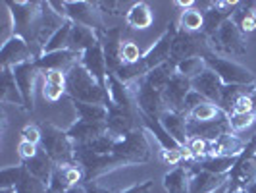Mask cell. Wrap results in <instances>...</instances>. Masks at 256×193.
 Returning a JSON list of instances; mask_svg holds the SVG:
<instances>
[{
	"label": "cell",
	"instance_id": "obj_9",
	"mask_svg": "<svg viewBox=\"0 0 256 193\" xmlns=\"http://www.w3.org/2000/svg\"><path fill=\"white\" fill-rule=\"evenodd\" d=\"M191 85L194 87L192 91L200 93L206 101H218V103L222 101V91H224V87L220 85V77L214 72L206 70L204 74H200L196 79H192Z\"/></svg>",
	"mask_w": 256,
	"mask_h": 193
},
{
	"label": "cell",
	"instance_id": "obj_2",
	"mask_svg": "<svg viewBox=\"0 0 256 193\" xmlns=\"http://www.w3.org/2000/svg\"><path fill=\"white\" fill-rule=\"evenodd\" d=\"M42 147H44V153L50 156L52 162L68 164L74 156V147H72L70 135L60 131L58 128H54V126H44Z\"/></svg>",
	"mask_w": 256,
	"mask_h": 193
},
{
	"label": "cell",
	"instance_id": "obj_6",
	"mask_svg": "<svg viewBox=\"0 0 256 193\" xmlns=\"http://www.w3.org/2000/svg\"><path fill=\"white\" fill-rule=\"evenodd\" d=\"M162 126L170 133V137L178 143L180 147H185V143L189 139V131H187V116H183L181 112H174V110H166L164 114L160 116Z\"/></svg>",
	"mask_w": 256,
	"mask_h": 193
},
{
	"label": "cell",
	"instance_id": "obj_40",
	"mask_svg": "<svg viewBox=\"0 0 256 193\" xmlns=\"http://www.w3.org/2000/svg\"><path fill=\"white\" fill-rule=\"evenodd\" d=\"M244 191H246V193H256V181H252V183H250V185H248Z\"/></svg>",
	"mask_w": 256,
	"mask_h": 193
},
{
	"label": "cell",
	"instance_id": "obj_15",
	"mask_svg": "<svg viewBox=\"0 0 256 193\" xmlns=\"http://www.w3.org/2000/svg\"><path fill=\"white\" fill-rule=\"evenodd\" d=\"M26 168H27V172H29V174H33L35 178H38V180L44 181V183H48L50 178H52V174H54L52 160L46 153H38L35 158L27 160Z\"/></svg>",
	"mask_w": 256,
	"mask_h": 193
},
{
	"label": "cell",
	"instance_id": "obj_19",
	"mask_svg": "<svg viewBox=\"0 0 256 193\" xmlns=\"http://www.w3.org/2000/svg\"><path fill=\"white\" fill-rule=\"evenodd\" d=\"M128 24L135 29H146V27L152 24V14H150V8L146 4H133L131 10L128 12Z\"/></svg>",
	"mask_w": 256,
	"mask_h": 193
},
{
	"label": "cell",
	"instance_id": "obj_38",
	"mask_svg": "<svg viewBox=\"0 0 256 193\" xmlns=\"http://www.w3.org/2000/svg\"><path fill=\"white\" fill-rule=\"evenodd\" d=\"M150 187H152V181H146V183H142V185H133V187H129L128 191H124V193H148Z\"/></svg>",
	"mask_w": 256,
	"mask_h": 193
},
{
	"label": "cell",
	"instance_id": "obj_16",
	"mask_svg": "<svg viewBox=\"0 0 256 193\" xmlns=\"http://www.w3.org/2000/svg\"><path fill=\"white\" fill-rule=\"evenodd\" d=\"M96 45V39L92 35V29L85 26H74L72 27V35H70V51H89L90 47Z\"/></svg>",
	"mask_w": 256,
	"mask_h": 193
},
{
	"label": "cell",
	"instance_id": "obj_1",
	"mask_svg": "<svg viewBox=\"0 0 256 193\" xmlns=\"http://www.w3.org/2000/svg\"><path fill=\"white\" fill-rule=\"evenodd\" d=\"M68 87L77 103L102 104L108 97L100 87V83L81 66H72V70L68 74Z\"/></svg>",
	"mask_w": 256,
	"mask_h": 193
},
{
	"label": "cell",
	"instance_id": "obj_26",
	"mask_svg": "<svg viewBox=\"0 0 256 193\" xmlns=\"http://www.w3.org/2000/svg\"><path fill=\"white\" fill-rule=\"evenodd\" d=\"M235 164V158L233 156H208L206 160H202V168L206 172H212V174H224L226 170H230Z\"/></svg>",
	"mask_w": 256,
	"mask_h": 193
},
{
	"label": "cell",
	"instance_id": "obj_13",
	"mask_svg": "<svg viewBox=\"0 0 256 193\" xmlns=\"http://www.w3.org/2000/svg\"><path fill=\"white\" fill-rule=\"evenodd\" d=\"M85 70L89 72L90 76L94 77L98 83L104 81V64H106V58L102 54V49L98 45L90 47L89 51H85Z\"/></svg>",
	"mask_w": 256,
	"mask_h": 193
},
{
	"label": "cell",
	"instance_id": "obj_7",
	"mask_svg": "<svg viewBox=\"0 0 256 193\" xmlns=\"http://www.w3.org/2000/svg\"><path fill=\"white\" fill-rule=\"evenodd\" d=\"M29 54H31L29 45H27L22 37H16V35H14V37L2 47V66H4V68L14 66V68H16V66H20V64H26Z\"/></svg>",
	"mask_w": 256,
	"mask_h": 193
},
{
	"label": "cell",
	"instance_id": "obj_31",
	"mask_svg": "<svg viewBox=\"0 0 256 193\" xmlns=\"http://www.w3.org/2000/svg\"><path fill=\"white\" fill-rule=\"evenodd\" d=\"M189 151H191L194 156H202V154H208V143L200 137H191L189 141Z\"/></svg>",
	"mask_w": 256,
	"mask_h": 193
},
{
	"label": "cell",
	"instance_id": "obj_30",
	"mask_svg": "<svg viewBox=\"0 0 256 193\" xmlns=\"http://www.w3.org/2000/svg\"><path fill=\"white\" fill-rule=\"evenodd\" d=\"M66 87H62V85H54V83H46L44 81V87H42V93H44V97L48 99V101H58L62 95H64Z\"/></svg>",
	"mask_w": 256,
	"mask_h": 193
},
{
	"label": "cell",
	"instance_id": "obj_24",
	"mask_svg": "<svg viewBox=\"0 0 256 193\" xmlns=\"http://www.w3.org/2000/svg\"><path fill=\"white\" fill-rule=\"evenodd\" d=\"M16 191L18 193H48V187H46L44 181H40L38 178H35L33 174H29L26 168L24 178L16 185Z\"/></svg>",
	"mask_w": 256,
	"mask_h": 193
},
{
	"label": "cell",
	"instance_id": "obj_34",
	"mask_svg": "<svg viewBox=\"0 0 256 193\" xmlns=\"http://www.w3.org/2000/svg\"><path fill=\"white\" fill-rule=\"evenodd\" d=\"M239 29L243 31V33H250V31H254L256 29V18L252 16L250 12H246L241 18V22H239Z\"/></svg>",
	"mask_w": 256,
	"mask_h": 193
},
{
	"label": "cell",
	"instance_id": "obj_18",
	"mask_svg": "<svg viewBox=\"0 0 256 193\" xmlns=\"http://www.w3.org/2000/svg\"><path fill=\"white\" fill-rule=\"evenodd\" d=\"M176 76L174 74V66L166 62V64L158 66V68H154L150 70L148 74H146V83L156 91H164L166 89V85L170 83V79Z\"/></svg>",
	"mask_w": 256,
	"mask_h": 193
},
{
	"label": "cell",
	"instance_id": "obj_27",
	"mask_svg": "<svg viewBox=\"0 0 256 193\" xmlns=\"http://www.w3.org/2000/svg\"><path fill=\"white\" fill-rule=\"evenodd\" d=\"M142 58H141V49L139 45H135L133 41H128L122 45V62L126 64H139Z\"/></svg>",
	"mask_w": 256,
	"mask_h": 193
},
{
	"label": "cell",
	"instance_id": "obj_14",
	"mask_svg": "<svg viewBox=\"0 0 256 193\" xmlns=\"http://www.w3.org/2000/svg\"><path fill=\"white\" fill-rule=\"evenodd\" d=\"M164 187L170 193H189L191 191V172L187 168H176L164 178Z\"/></svg>",
	"mask_w": 256,
	"mask_h": 193
},
{
	"label": "cell",
	"instance_id": "obj_33",
	"mask_svg": "<svg viewBox=\"0 0 256 193\" xmlns=\"http://www.w3.org/2000/svg\"><path fill=\"white\" fill-rule=\"evenodd\" d=\"M18 153L22 154L24 158H27V160H31V158H35L37 156V145H33V143L29 141H20V145H18Z\"/></svg>",
	"mask_w": 256,
	"mask_h": 193
},
{
	"label": "cell",
	"instance_id": "obj_41",
	"mask_svg": "<svg viewBox=\"0 0 256 193\" xmlns=\"http://www.w3.org/2000/svg\"><path fill=\"white\" fill-rule=\"evenodd\" d=\"M226 187H228V185H224V187H220L218 191H214V193H226Z\"/></svg>",
	"mask_w": 256,
	"mask_h": 193
},
{
	"label": "cell",
	"instance_id": "obj_37",
	"mask_svg": "<svg viewBox=\"0 0 256 193\" xmlns=\"http://www.w3.org/2000/svg\"><path fill=\"white\" fill-rule=\"evenodd\" d=\"M64 174H66V180H68V183H70V185H76L77 181L83 178L81 170H79L77 166H68V168H64Z\"/></svg>",
	"mask_w": 256,
	"mask_h": 193
},
{
	"label": "cell",
	"instance_id": "obj_3",
	"mask_svg": "<svg viewBox=\"0 0 256 193\" xmlns=\"http://www.w3.org/2000/svg\"><path fill=\"white\" fill-rule=\"evenodd\" d=\"M191 79L183 77L181 74H176V76L170 79V83L166 85V89L162 91L164 93V101L170 106V110L174 112H181L185 108V99L187 95L191 93Z\"/></svg>",
	"mask_w": 256,
	"mask_h": 193
},
{
	"label": "cell",
	"instance_id": "obj_17",
	"mask_svg": "<svg viewBox=\"0 0 256 193\" xmlns=\"http://www.w3.org/2000/svg\"><path fill=\"white\" fill-rule=\"evenodd\" d=\"M74 56H76L74 51L50 52V54H44L42 58H38L37 62H35V66H37V68H46V72H48V70H60V72H62V68H66L68 64H72Z\"/></svg>",
	"mask_w": 256,
	"mask_h": 193
},
{
	"label": "cell",
	"instance_id": "obj_5",
	"mask_svg": "<svg viewBox=\"0 0 256 193\" xmlns=\"http://www.w3.org/2000/svg\"><path fill=\"white\" fill-rule=\"evenodd\" d=\"M206 64L210 66L214 70V74L226 81V83H250L252 81V76L248 70H244L241 66L237 64H231L228 60H214V58H208Z\"/></svg>",
	"mask_w": 256,
	"mask_h": 193
},
{
	"label": "cell",
	"instance_id": "obj_20",
	"mask_svg": "<svg viewBox=\"0 0 256 193\" xmlns=\"http://www.w3.org/2000/svg\"><path fill=\"white\" fill-rule=\"evenodd\" d=\"M122 45L120 43V31H108V37H106V52H104V58H106V64L118 68L122 62Z\"/></svg>",
	"mask_w": 256,
	"mask_h": 193
},
{
	"label": "cell",
	"instance_id": "obj_29",
	"mask_svg": "<svg viewBox=\"0 0 256 193\" xmlns=\"http://www.w3.org/2000/svg\"><path fill=\"white\" fill-rule=\"evenodd\" d=\"M254 99L248 95H241L233 104V114H250L254 108Z\"/></svg>",
	"mask_w": 256,
	"mask_h": 193
},
{
	"label": "cell",
	"instance_id": "obj_39",
	"mask_svg": "<svg viewBox=\"0 0 256 193\" xmlns=\"http://www.w3.org/2000/svg\"><path fill=\"white\" fill-rule=\"evenodd\" d=\"M87 193H108L106 189H100V187H89Z\"/></svg>",
	"mask_w": 256,
	"mask_h": 193
},
{
	"label": "cell",
	"instance_id": "obj_8",
	"mask_svg": "<svg viewBox=\"0 0 256 193\" xmlns=\"http://www.w3.org/2000/svg\"><path fill=\"white\" fill-rule=\"evenodd\" d=\"M35 74H37V66L26 62V64H20L14 68V77H16V83L22 91V97H24V103L27 106L33 104V83H35Z\"/></svg>",
	"mask_w": 256,
	"mask_h": 193
},
{
	"label": "cell",
	"instance_id": "obj_42",
	"mask_svg": "<svg viewBox=\"0 0 256 193\" xmlns=\"http://www.w3.org/2000/svg\"><path fill=\"white\" fill-rule=\"evenodd\" d=\"M66 193H83L81 189H70V191H66Z\"/></svg>",
	"mask_w": 256,
	"mask_h": 193
},
{
	"label": "cell",
	"instance_id": "obj_28",
	"mask_svg": "<svg viewBox=\"0 0 256 193\" xmlns=\"http://www.w3.org/2000/svg\"><path fill=\"white\" fill-rule=\"evenodd\" d=\"M256 120V116L250 112V114H233L230 116V126L231 131H243L248 126H252Z\"/></svg>",
	"mask_w": 256,
	"mask_h": 193
},
{
	"label": "cell",
	"instance_id": "obj_10",
	"mask_svg": "<svg viewBox=\"0 0 256 193\" xmlns=\"http://www.w3.org/2000/svg\"><path fill=\"white\" fill-rule=\"evenodd\" d=\"M220 39V47L226 49L230 52H243L244 45H243V37H241V29L239 26H235L231 20H228L224 26L220 27V31L216 33ZM214 35V37H216Z\"/></svg>",
	"mask_w": 256,
	"mask_h": 193
},
{
	"label": "cell",
	"instance_id": "obj_11",
	"mask_svg": "<svg viewBox=\"0 0 256 193\" xmlns=\"http://www.w3.org/2000/svg\"><path fill=\"white\" fill-rule=\"evenodd\" d=\"M66 10L74 16L79 26L92 27L98 26V12H94V6L89 2H64Z\"/></svg>",
	"mask_w": 256,
	"mask_h": 193
},
{
	"label": "cell",
	"instance_id": "obj_23",
	"mask_svg": "<svg viewBox=\"0 0 256 193\" xmlns=\"http://www.w3.org/2000/svg\"><path fill=\"white\" fill-rule=\"evenodd\" d=\"M72 24H64V26L58 29V33L48 41V45L44 47V52L50 54V52L62 51L64 47H70V35H72ZM66 51V49H64Z\"/></svg>",
	"mask_w": 256,
	"mask_h": 193
},
{
	"label": "cell",
	"instance_id": "obj_21",
	"mask_svg": "<svg viewBox=\"0 0 256 193\" xmlns=\"http://www.w3.org/2000/svg\"><path fill=\"white\" fill-rule=\"evenodd\" d=\"M178 68V74H181L187 79H196L200 74H204L206 70V62L200 58V56H194V58H187V60H181L180 64L176 66Z\"/></svg>",
	"mask_w": 256,
	"mask_h": 193
},
{
	"label": "cell",
	"instance_id": "obj_36",
	"mask_svg": "<svg viewBox=\"0 0 256 193\" xmlns=\"http://www.w3.org/2000/svg\"><path fill=\"white\" fill-rule=\"evenodd\" d=\"M22 135H24V141H29L33 143V145H37L38 141H40V131H38L35 126H27V128H24V131H22Z\"/></svg>",
	"mask_w": 256,
	"mask_h": 193
},
{
	"label": "cell",
	"instance_id": "obj_35",
	"mask_svg": "<svg viewBox=\"0 0 256 193\" xmlns=\"http://www.w3.org/2000/svg\"><path fill=\"white\" fill-rule=\"evenodd\" d=\"M181 158H183V156H181V147L180 149H166V151L162 153V160H164L166 164H172V166L178 164Z\"/></svg>",
	"mask_w": 256,
	"mask_h": 193
},
{
	"label": "cell",
	"instance_id": "obj_32",
	"mask_svg": "<svg viewBox=\"0 0 256 193\" xmlns=\"http://www.w3.org/2000/svg\"><path fill=\"white\" fill-rule=\"evenodd\" d=\"M44 81H46V83H54V85H62V87H66L68 77H66L64 72H60V70H48V72H44Z\"/></svg>",
	"mask_w": 256,
	"mask_h": 193
},
{
	"label": "cell",
	"instance_id": "obj_12",
	"mask_svg": "<svg viewBox=\"0 0 256 193\" xmlns=\"http://www.w3.org/2000/svg\"><path fill=\"white\" fill-rule=\"evenodd\" d=\"M228 183L226 176L212 174V172H200L191 180V191L189 193H214L216 189L224 187Z\"/></svg>",
	"mask_w": 256,
	"mask_h": 193
},
{
	"label": "cell",
	"instance_id": "obj_22",
	"mask_svg": "<svg viewBox=\"0 0 256 193\" xmlns=\"http://www.w3.org/2000/svg\"><path fill=\"white\" fill-rule=\"evenodd\" d=\"M192 122H198V124H206V122H214L218 116H224V112L220 110L218 106H214L212 103L198 104L196 108H192L191 112Z\"/></svg>",
	"mask_w": 256,
	"mask_h": 193
},
{
	"label": "cell",
	"instance_id": "obj_4",
	"mask_svg": "<svg viewBox=\"0 0 256 193\" xmlns=\"http://www.w3.org/2000/svg\"><path fill=\"white\" fill-rule=\"evenodd\" d=\"M206 52V43H202L200 39L191 37L189 33H180L174 37L172 43V58L180 64L181 60H187V58H194V56H200Z\"/></svg>",
	"mask_w": 256,
	"mask_h": 193
},
{
	"label": "cell",
	"instance_id": "obj_25",
	"mask_svg": "<svg viewBox=\"0 0 256 193\" xmlns=\"http://www.w3.org/2000/svg\"><path fill=\"white\" fill-rule=\"evenodd\" d=\"M180 26L185 31H198L200 27H204V16L198 10H194V8H187L181 14Z\"/></svg>",
	"mask_w": 256,
	"mask_h": 193
}]
</instances>
